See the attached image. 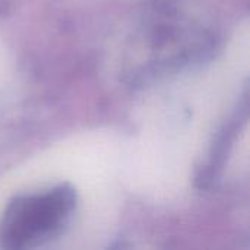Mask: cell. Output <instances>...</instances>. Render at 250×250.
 Returning a JSON list of instances; mask_svg holds the SVG:
<instances>
[{
    "label": "cell",
    "instance_id": "cell-1",
    "mask_svg": "<svg viewBox=\"0 0 250 250\" xmlns=\"http://www.w3.org/2000/svg\"><path fill=\"white\" fill-rule=\"evenodd\" d=\"M78 209L76 189L60 183L15 196L0 218V248L35 249L59 239L72 224Z\"/></svg>",
    "mask_w": 250,
    "mask_h": 250
}]
</instances>
